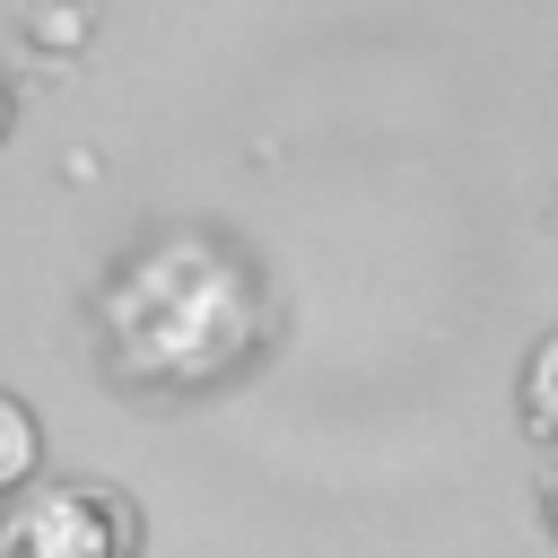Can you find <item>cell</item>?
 <instances>
[{
    "instance_id": "6da1fadb",
    "label": "cell",
    "mask_w": 558,
    "mask_h": 558,
    "mask_svg": "<svg viewBox=\"0 0 558 558\" xmlns=\"http://www.w3.org/2000/svg\"><path fill=\"white\" fill-rule=\"evenodd\" d=\"M96 331L131 384H209L262 331L253 262L218 235H148L96 296Z\"/></svg>"
},
{
    "instance_id": "3957f363",
    "label": "cell",
    "mask_w": 558,
    "mask_h": 558,
    "mask_svg": "<svg viewBox=\"0 0 558 558\" xmlns=\"http://www.w3.org/2000/svg\"><path fill=\"white\" fill-rule=\"evenodd\" d=\"M35 462H44V427H35V410L0 384V488H26Z\"/></svg>"
},
{
    "instance_id": "7a4b0ae2",
    "label": "cell",
    "mask_w": 558,
    "mask_h": 558,
    "mask_svg": "<svg viewBox=\"0 0 558 558\" xmlns=\"http://www.w3.org/2000/svg\"><path fill=\"white\" fill-rule=\"evenodd\" d=\"M122 549H131V514L96 480L17 488L0 514V558H122Z\"/></svg>"
},
{
    "instance_id": "8992f818",
    "label": "cell",
    "mask_w": 558,
    "mask_h": 558,
    "mask_svg": "<svg viewBox=\"0 0 558 558\" xmlns=\"http://www.w3.org/2000/svg\"><path fill=\"white\" fill-rule=\"evenodd\" d=\"M0 131H9V78H0Z\"/></svg>"
},
{
    "instance_id": "5b68a950",
    "label": "cell",
    "mask_w": 558,
    "mask_h": 558,
    "mask_svg": "<svg viewBox=\"0 0 558 558\" xmlns=\"http://www.w3.org/2000/svg\"><path fill=\"white\" fill-rule=\"evenodd\" d=\"M549 523H558V471H549Z\"/></svg>"
},
{
    "instance_id": "277c9868",
    "label": "cell",
    "mask_w": 558,
    "mask_h": 558,
    "mask_svg": "<svg viewBox=\"0 0 558 558\" xmlns=\"http://www.w3.org/2000/svg\"><path fill=\"white\" fill-rule=\"evenodd\" d=\"M523 427L558 445V331H541V349L523 357Z\"/></svg>"
}]
</instances>
